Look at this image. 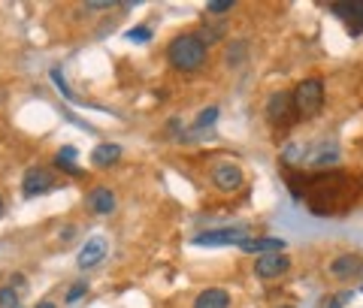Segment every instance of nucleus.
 Masks as SVG:
<instances>
[{"instance_id": "obj_1", "label": "nucleus", "mask_w": 363, "mask_h": 308, "mask_svg": "<svg viewBox=\"0 0 363 308\" xmlns=\"http://www.w3.org/2000/svg\"><path fill=\"white\" fill-rule=\"evenodd\" d=\"M167 61H169V67H176L182 73H197L200 67L206 64V45H203L197 33H182V37L169 42Z\"/></svg>"}, {"instance_id": "obj_2", "label": "nucleus", "mask_w": 363, "mask_h": 308, "mask_svg": "<svg viewBox=\"0 0 363 308\" xmlns=\"http://www.w3.org/2000/svg\"><path fill=\"white\" fill-rule=\"evenodd\" d=\"M291 94H294V106H297L300 118H312L324 106V82L318 76L303 79V82L291 91Z\"/></svg>"}, {"instance_id": "obj_3", "label": "nucleus", "mask_w": 363, "mask_h": 308, "mask_svg": "<svg viewBox=\"0 0 363 308\" xmlns=\"http://www.w3.org/2000/svg\"><path fill=\"white\" fill-rule=\"evenodd\" d=\"M267 118L272 127H291V124H297V106H294V94L291 91H279V94H272L267 100Z\"/></svg>"}, {"instance_id": "obj_4", "label": "nucleus", "mask_w": 363, "mask_h": 308, "mask_svg": "<svg viewBox=\"0 0 363 308\" xmlns=\"http://www.w3.org/2000/svg\"><path fill=\"white\" fill-rule=\"evenodd\" d=\"M55 188H58V181L43 166H30L25 178H21V193H25V197H43V193H52Z\"/></svg>"}, {"instance_id": "obj_5", "label": "nucleus", "mask_w": 363, "mask_h": 308, "mask_svg": "<svg viewBox=\"0 0 363 308\" xmlns=\"http://www.w3.org/2000/svg\"><path fill=\"white\" fill-rule=\"evenodd\" d=\"M212 181H215V188L224 190V193H233V190H240L242 188V169L240 164H233V161H218L212 166Z\"/></svg>"}, {"instance_id": "obj_6", "label": "nucleus", "mask_w": 363, "mask_h": 308, "mask_svg": "<svg viewBox=\"0 0 363 308\" xmlns=\"http://www.w3.org/2000/svg\"><path fill=\"white\" fill-rule=\"evenodd\" d=\"M248 239L245 230L240 227H224V230H206V233H197L191 242L194 245H206V248H215V245H242Z\"/></svg>"}, {"instance_id": "obj_7", "label": "nucleus", "mask_w": 363, "mask_h": 308, "mask_svg": "<svg viewBox=\"0 0 363 308\" xmlns=\"http://www.w3.org/2000/svg\"><path fill=\"white\" fill-rule=\"evenodd\" d=\"M106 251H109V245H106V236H91L88 242L82 245V251H79V269H94L100 260H106Z\"/></svg>"}, {"instance_id": "obj_8", "label": "nucleus", "mask_w": 363, "mask_h": 308, "mask_svg": "<svg viewBox=\"0 0 363 308\" xmlns=\"http://www.w3.org/2000/svg\"><path fill=\"white\" fill-rule=\"evenodd\" d=\"M240 248L245 251V254H260V257L285 254V239H279V236H248Z\"/></svg>"}, {"instance_id": "obj_9", "label": "nucleus", "mask_w": 363, "mask_h": 308, "mask_svg": "<svg viewBox=\"0 0 363 308\" xmlns=\"http://www.w3.org/2000/svg\"><path fill=\"white\" fill-rule=\"evenodd\" d=\"M288 266H291L288 254H267V257L255 260L257 278H279V275H285V272H288Z\"/></svg>"}, {"instance_id": "obj_10", "label": "nucleus", "mask_w": 363, "mask_h": 308, "mask_svg": "<svg viewBox=\"0 0 363 308\" xmlns=\"http://www.w3.org/2000/svg\"><path fill=\"white\" fill-rule=\"evenodd\" d=\"M85 203H88V209L94 212V215H112V212H116V193H112L106 185L91 188Z\"/></svg>"}, {"instance_id": "obj_11", "label": "nucleus", "mask_w": 363, "mask_h": 308, "mask_svg": "<svg viewBox=\"0 0 363 308\" xmlns=\"http://www.w3.org/2000/svg\"><path fill=\"white\" fill-rule=\"evenodd\" d=\"M194 308H230V293L221 287H209L194 300Z\"/></svg>"}, {"instance_id": "obj_12", "label": "nucleus", "mask_w": 363, "mask_h": 308, "mask_svg": "<svg viewBox=\"0 0 363 308\" xmlns=\"http://www.w3.org/2000/svg\"><path fill=\"white\" fill-rule=\"evenodd\" d=\"M360 269H363V260L357 254H342V257H336L330 263V272L336 278H351V275H357Z\"/></svg>"}, {"instance_id": "obj_13", "label": "nucleus", "mask_w": 363, "mask_h": 308, "mask_svg": "<svg viewBox=\"0 0 363 308\" xmlns=\"http://www.w3.org/2000/svg\"><path fill=\"white\" fill-rule=\"evenodd\" d=\"M118 157H121V148L112 145V142H104V145H97L94 152H91V164L100 166V169H106V166L116 164Z\"/></svg>"}, {"instance_id": "obj_14", "label": "nucleus", "mask_w": 363, "mask_h": 308, "mask_svg": "<svg viewBox=\"0 0 363 308\" xmlns=\"http://www.w3.org/2000/svg\"><path fill=\"white\" fill-rule=\"evenodd\" d=\"M330 13L339 16V18H345L348 25H351V21H360L357 28H360V33H363V0H357V4H333Z\"/></svg>"}, {"instance_id": "obj_15", "label": "nucleus", "mask_w": 363, "mask_h": 308, "mask_svg": "<svg viewBox=\"0 0 363 308\" xmlns=\"http://www.w3.org/2000/svg\"><path fill=\"white\" fill-rule=\"evenodd\" d=\"M73 161H76V148L67 145V148H61V152H58V157H55V166L64 169L67 176H82V166H76Z\"/></svg>"}, {"instance_id": "obj_16", "label": "nucleus", "mask_w": 363, "mask_h": 308, "mask_svg": "<svg viewBox=\"0 0 363 308\" xmlns=\"http://www.w3.org/2000/svg\"><path fill=\"white\" fill-rule=\"evenodd\" d=\"M0 308H18V293L13 287H0Z\"/></svg>"}, {"instance_id": "obj_17", "label": "nucleus", "mask_w": 363, "mask_h": 308, "mask_svg": "<svg viewBox=\"0 0 363 308\" xmlns=\"http://www.w3.org/2000/svg\"><path fill=\"white\" fill-rule=\"evenodd\" d=\"M215 118H218V109H215V106L203 109V112H200V118H197V130H203V127H212Z\"/></svg>"}, {"instance_id": "obj_18", "label": "nucleus", "mask_w": 363, "mask_h": 308, "mask_svg": "<svg viewBox=\"0 0 363 308\" xmlns=\"http://www.w3.org/2000/svg\"><path fill=\"white\" fill-rule=\"evenodd\" d=\"M128 40L130 42H149L152 40V30L149 28H130L128 30Z\"/></svg>"}, {"instance_id": "obj_19", "label": "nucleus", "mask_w": 363, "mask_h": 308, "mask_svg": "<svg viewBox=\"0 0 363 308\" xmlns=\"http://www.w3.org/2000/svg\"><path fill=\"white\" fill-rule=\"evenodd\" d=\"M233 9V0H212L206 4V13H230Z\"/></svg>"}, {"instance_id": "obj_20", "label": "nucleus", "mask_w": 363, "mask_h": 308, "mask_svg": "<svg viewBox=\"0 0 363 308\" xmlns=\"http://www.w3.org/2000/svg\"><path fill=\"white\" fill-rule=\"evenodd\" d=\"M52 82H55V85H58V88H61V94H64L67 100H73V94H70V91H67V82H64V76H61V70H52Z\"/></svg>"}, {"instance_id": "obj_21", "label": "nucleus", "mask_w": 363, "mask_h": 308, "mask_svg": "<svg viewBox=\"0 0 363 308\" xmlns=\"http://www.w3.org/2000/svg\"><path fill=\"white\" fill-rule=\"evenodd\" d=\"M85 293V284H79V287H73L70 293H67V302H76L79 300V296H82Z\"/></svg>"}, {"instance_id": "obj_22", "label": "nucleus", "mask_w": 363, "mask_h": 308, "mask_svg": "<svg viewBox=\"0 0 363 308\" xmlns=\"http://www.w3.org/2000/svg\"><path fill=\"white\" fill-rule=\"evenodd\" d=\"M73 233H76V227H64V233H61V239H64V242H70V239H73Z\"/></svg>"}, {"instance_id": "obj_23", "label": "nucleus", "mask_w": 363, "mask_h": 308, "mask_svg": "<svg viewBox=\"0 0 363 308\" xmlns=\"http://www.w3.org/2000/svg\"><path fill=\"white\" fill-rule=\"evenodd\" d=\"M37 308H55V305H52V302H40Z\"/></svg>"}, {"instance_id": "obj_24", "label": "nucleus", "mask_w": 363, "mask_h": 308, "mask_svg": "<svg viewBox=\"0 0 363 308\" xmlns=\"http://www.w3.org/2000/svg\"><path fill=\"white\" fill-rule=\"evenodd\" d=\"M0 215H4V200H0Z\"/></svg>"}, {"instance_id": "obj_25", "label": "nucleus", "mask_w": 363, "mask_h": 308, "mask_svg": "<svg viewBox=\"0 0 363 308\" xmlns=\"http://www.w3.org/2000/svg\"><path fill=\"white\" fill-rule=\"evenodd\" d=\"M281 308H294V305H281Z\"/></svg>"}]
</instances>
